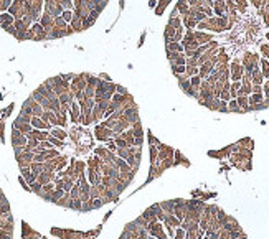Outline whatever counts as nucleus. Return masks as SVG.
Returning a JSON list of instances; mask_svg holds the SVG:
<instances>
[{
    "label": "nucleus",
    "mask_w": 269,
    "mask_h": 239,
    "mask_svg": "<svg viewBox=\"0 0 269 239\" xmlns=\"http://www.w3.org/2000/svg\"><path fill=\"white\" fill-rule=\"evenodd\" d=\"M112 137L116 138V137H117V134H116V132H112L111 129L102 127V126H97L96 127V138H97V140H101V142H107V140H111Z\"/></svg>",
    "instance_id": "obj_1"
},
{
    "label": "nucleus",
    "mask_w": 269,
    "mask_h": 239,
    "mask_svg": "<svg viewBox=\"0 0 269 239\" xmlns=\"http://www.w3.org/2000/svg\"><path fill=\"white\" fill-rule=\"evenodd\" d=\"M69 111H71V121H73V122H78V119H79V116H81L79 104L73 101L71 104H69Z\"/></svg>",
    "instance_id": "obj_2"
},
{
    "label": "nucleus",
    "mask_w": 269,
    "mask_h": 239,
    "mask_svg": "<svg viewBox=\"0 0 269 239\" xmlns=\"http://www.w3.org/2000/svg\"><path fill=\"white\" fill-rule=\"evenodd\" d=\"M31 126L35 127V129H50V124L45 121H41L40 117H31Z\"/></svg>",
    "instance_id": "obj_3"
},
{
    "label": "nucleus",
    "mask_w": 269,
    "mask_h": 239,
    "mask_svg": "<svg viewBox=\"0 0 269 239\" xmlns=\"http://www.w3.org/2000/svg\"><path fill=\"white\" fill-rule=\"evenodd\" d=\"M231 71H233V81H238L241 78V74H243V68L240 66V63H238V61H235V63H233Z\"/></svg>",
    "instance_id": "obj_4"
},
{
    "label": "nucleus",
    "mask_w": 269,
    "mask_h": 239,
    "mask_svg": "<svg viewBox=\"0 0 269 239\" xmlns=\"http://www.w3.org/2000/svg\"><path fill=\"white\" fill-rule=\"evenodd\" d=\"M94 21H96V17H93V15H88V17L81 18V25H83V30L91 28V26L94 25Z\"/></svg>",
    "instance_id": "obj_5"
},
{
    "label": "nucleus",
    "mask_w": 269,
    "mask_h": 239,
    "mask_svg": "<svg viewBox=\"0 0 269 239\" xmlns=\"http://www.w3.org/2000/svg\"><path fill=\"white\" fill-rule=\"evenodd\" d=\"M71 28L74 30V31H81V30H83V25H81V18H79V17H74V15H73Z\"/></svg>",
    "instance_id": "obj_6"
},
{
    "label": "nucleus",
    "mask_w": 269,
    "mask_h": 239,
    "mask_svg": "<svg viewBox=\"0 0 269 239\" xmlns=\"http://www.w3.org/2000/svg\"><path fill=\"white\" fill-rule=\"evenodd\" d=\"M167 50L173 51V53H180V51H183V46L178 45L177 41H172V43H168V45H167Z\"/></svg>",
    "instance_id": "obj_7"
},
{
    "label": "nucleus",
    "mask_w": 269,
    "mask_h": 239,
    "mask_svg": "<svg viewBox=\"0 0 269 239\" xmlns=\"http://www.w3.org/2000/svg\"><path fill=\"white\" fill-rule=\"evenodd\" d=\"M190 84H192V88H193V89H197L198 86L202 84V78H200L198 74L192 76V78H190Z\"/></svg>",
    "instance_id": "obj_8"
},
{
    "label": "nucleus",
    "mask_w": 269,
    "mask_h": 239,
    "mask_svg": "<svg viewBox=\"0 0 269 239\" xmlns=\"http://www.w3.org/2000/svg\"><path fill=\"white\" fill-rule=\"evenodd\" d=\"M51 134H53V137L59 138V140H64V138H66V132H64V130H61V129H55Z\"/></svg>",
    "instance_id": "obj_9"
},
{
    "label": "nucleus",
    "mask_w": 269,
    "mask_h": 239,
    "mask_svg": "<svg viewBox=\"0 0 269 239\" xmlns=\"http://www.w3.org/2000/svg\"><path fill=\"white\" fill-rule=\"evenodd\" d=\"M114 142H116V145H117V148H127V147H129V145H127V142H126V140H124V138H121V137H119V135H117V137H116V138H114Z\"/></svg>",
    "instance_id": "obj_10"
},
{
    "label": "nucleus",
    "mask_w": 269,
    "mask_h": 239,
    "mask_svg": "<svg viewBox=\"0 0 269 239\" xmlns=\"http://www.w3.org/2000/svg\"><path fill=\"white\" fill-rule=\"evenodd\" d=\"M263 101V94H259V92H254L251 97H249V102L251 104H258V102Z\"/></svg>",
    "instance_id": "obj_11"
},
{
    "label": "nucleus",
    "mask_w": 269,
    "mask_h": 239,
    "mask_svg": "<svg viewBox=\"0 0 269 239\" xmlns=\"http://www.w3.org/2000/svg\"><path fill=\"white\" fill-rule=\"evenodd\" d=\"M261 64H263V76L269 78V61H268V59H263Z\"/></svg>",
    "instance_id": "obj_12"
},
{
    "label": "nucleus",
    "mask_w": 269,
    "mask_h": 239,
    "mask_svg": "<svg viewBox=\"0 0 269 239\" xmlns=\"http://www.w3.org/2000/svg\"><path fill=\"white\" fill-rule=\"evenodd\" d=\"M228 111H235V112H240V106H238V102H236V99H233V101H230V104H228Z\"/></svg>",
    "instance_id": "obj_13"
},
{
    "label": "nucleus",
    "mask_w": 269,
    "mask_h": 239,
    "mask_svg": "<svg viewBox=\"0 0 269 239\" xmlns=\"http://www.w3.org/2000/svg\"><path fill=\"white\" fill-rule=\"evenodd\" d=\"M116 153H117L119 158H124V160L129 157V150H127V148H117V150H116Z\"/></svg>",
    "instance_id": "obj_14"
},
{
    "label": "nucleus",
    "mask_w": 269,
    "mask_h": 239,
    "mask_svg": "<svg viewBox=\"0 0 269 239\" xmlns=\"http://www.w3.org/2000/svg\"><path fill=\"white\" fill-rule=\"evenodd\" d=\"M61 15H63L61 18H63V20L68 23V21H71V20H73V15H74V13H73L71 10H64V12L61 13Z\"/></svg>",
    "instance_id": "obj_15"
},
{
    "label": "nucleus",
    "mask_w": 269,
    "mask_h": 239,
    "mask_svg": "<svg viewBox=\"0 0 269 239\" xmlns=\"http://www.w3.org/2000/svg\"><path fill=\"white\" fill-rule=\"evenodd\" d=\"M48 142L50 143H53V145H56V147H63V142L59 140V138H56V137H53V135H48Z\"/></svg>",
    "instance_id": "obj_16"
},
{
    "label": "nucleus",
    "mask_w": 269,
    "mask_h": 239,
    "mask_svg": "<svg viewBox=\"0 0 269 239\" xmlns=\"http://www.w3.org/2000/svg\"><path fill=\"white\" fill-rule=\"evenodd\" d=\"M30 186H31V190H33L35 193H40V195H41V186H43L41 183H38V181L35 183V181H33V183L30 185Z\"/></svg>",
    "instance_id": "obj_17"
},
{
    "label": "nucleus",
    "mask_w": 269,
    "mask_h": 239,
    "mask_svg": "<svg viewBox=\"0 0 269 239\" xmlns=\"http://www.w3.org/2000/svg\"><path fill=\"white\" fill-rule=\"evenodd\" d=\"M236 102H238V106H240V107H246V104H248V99H246V96H240Z\"/></svg>",
    "instance_id": "obj_18"
},
{
    "label": "nucleus",
    "mask_w": 269,
    "mask_h": 239,
    "mask_svg": "<svg viewBox=\"0 0 269 239\" xmlns=\"http://www.w3.org/2000/svg\"><path fill=\"white\" fill-rule=\"evenodd\" d=\"M61 78H63L64 81H69V79H73V78H74V74H63Z\"/></svg>",
    "instance_id": "obj_19"
},
{
    "label": "nucleus",
    "mask_w": 269,
    "mask_h": 239,
    "mask_svg": "<svg viewBox=\"0 0 269 239\" xmlns=\"http://www.w3.org/2000/svg\"><path fill=\"white\" fill-rule=\"evenodd\" d=\"M99 78H102V79H106L107 83H111V78H109L107 74H106V73H101V76H99Z\"/></svg>",
    "instance_id": "obj_20"
},
{
    "label": "nucleus",
    "mask_w": 269,
    "mask_h": 239,
    "mask_svg": "<svg viewBox=\"0 0 269 239\" xmlns=\"http://www.w3.org/2000/svg\"><path fill=\"white\" fill-rule=\"evenodd\" d=\"M268 40H269V33H268Z\"/></svg>",
    "instance_id": "obj_21"
}]
</instances>
